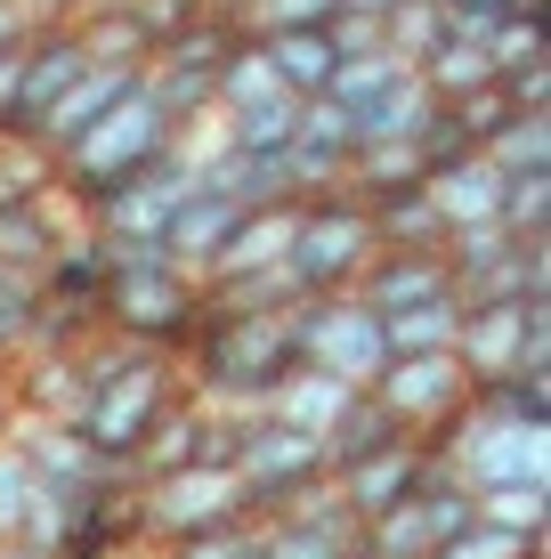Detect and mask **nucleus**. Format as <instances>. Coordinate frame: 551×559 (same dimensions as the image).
<instances>
[{
	"label": "nucleus",
	"instance_id": "473e14b6",
	"mask_svg": "<svg viewBox=\"0 0 551 559\" xmlns=\"http://www.w3.org/2000/svg\"><path fill=\"white\" fill-rule=\"evenodd\" d=\"M439 41H446V9H430V0H397V9L382 16V49L397 57V66H422Z\"/></svg>",
	"mask_w": 551,
	"mask_h": 559
},
{
	"label": "nucleus",
	"instance_id": "37998d69",
	"mask_svg": "<svg viewBox=\"0 0 551 559\" xmlns=\"http://www.w3.org/2000/svg\"><path fill=\"white\" fill-rule=\"evenodd\" d=\"M503 106L511 114H551V57H543V66H519V73H503Z\"/></svg>",
	"mask_w": 551,
	"mask_h": 559
},
{
	"label": "nucleus",
	"instance_id": "7ed1b4c3",
	"mask_svg": "<svg viewBox=\"0 0 551 559\" xmlns=\"http://www.w3.org/2000/svg\"><path fill=\"white\" fill-rule=\"evenodd\" d=\"M98 324L122 333V341H139V349L179 357L187 341H195V324H203V284L179 276L163 252H130V260H113V276H106Z\"/></svg>",
	"mask_w": 551,
	"mask_h": 559
},
{
	"label": "nucleus",
	"instance_id": "f03ea898",
	"mask_svg": "<svg viewBox=\"0 0 551 559\" xmlns=\"http://www.w3.org/2000/svg\"><path fill=\"white\" fill-rule=\"evenodd\" d=\"M170 154H179V122H170V114L146 98V82H139L98 130H89L82 146L57 154V187H65L73 211L89 219V203H106V195H122V187H139L146 170L170 163Z\"/></svg>",
	"mask_w": 551,
	"mask_h": 559
},
{
	"label": "nucleus",
	"instance_id": "79ce46f5",
	"mask_svg": "<svg viewBox=\"0 0 551 559\" xmlns=\"http://www.w3.org/2000/svg\"><path fill=\"white\" fill-rule=\"evenodd\" d=\"M454 114V130H463V139L470 146H487V139H495V130L511 122V106H503V90H479V98H463V106H446Z\"/></svg>",
	"mask_w": 551,
	"mask_h": 559
},
{
	"label": "nucleus",
	"instance_id": "b1692460",
	"mask_svg": "<svg viewBox=\"0 0 551 559\" xmlns=\"http://www.w3.org/2000/svg\"><path fill=\"white\" fill-rule=\"evenodd\" d=\"M268 49V73H276V90L284 98H325L333 90V49H325V33H276V41H260Z\"/></svg>",
	"mask_w": 551,
	"mask_h": 559
},
{
	"label": "nucleus",
	"instance_id": "412c9836",
	"mask_svg": "<svg viewBox=\"0 0 551 559\" xmlns=\"http://www.w3.org/2000/svg\"><path fill=\"white\" fill-rule=\"evenodd\" d=\"M373 243L382 252H446V219L430 211L422 187H397V195H373Z\"/></svg>",
	"mask_w": 551,
	"mask_h": 559
},
{
	"label": "nucleus",
	"instance_id": "1a4fd4ad",
	"mask_svg": "<svg viewBox=\"0 0 551 559\" xmlns=\"http://www.w3.org/2000/svg\"><path fill=\"white\" fill-rule=\"evenodd\" d=\"M366 397L414 438V447H430V438L470 406V373L454 357H397V365H382V381H373Z\"/></svg>",
	"mask_w": 551,
	"mask_h": 559
},
{
	"label": "nucleus",
	"instance_id": "bb28decb",
	"mask_svg": "<svg viewBox=\"0 0 551 559\" xmlns=\"http://www.w3.org/2000/svg\"><path fill=\"white\" fill-rule=\"evenodd\" d=\"M479 154L503 170V179H551V114H511Z\"/></svg>",
	"mask_w": 551,
	"mask_h": 559
},
{
	"label": "nucleus",
	"instance_id": "39448f33",
	"mask_svg": "<svg viewBox=\"0 0 551 559\" xmlns=\"http://www.w3.org/2000/svg\"><path fill=\"white\" fill-rule=\"evenodd\" d=\"M236 519H252L236 462H187L170 478L130 487V527H139V551H155V559L195 544V535H212V527H236Z\"/></svg>",
	"mask_w": 551,
	"mask_h": 559
},
{
	"label": "nucleus",
	"instance_id": "c85d7f7f",
	"mask_svg": "<svg viewBox=\"0 0 551 559\" xmlns=\"http://www.w3.org/2000/svg\"><path fill=\"white\" fill-rule=\"evenodd\" d=\"M260 559H357V527H316V519H260Z\"/></svg>",
	"mask_w": 551,
	"mask_h": 559
},
{
	"label": "nucleus",
	"instance_id": "f3484780",
	"mask_svg": "<svg viewBox=\"0 0 551 559\" xmlns=\"http://www.w3.org/2000/svg\"><path fill=\"white\" fill-rule=\"evenodd\" d=\"M422 195H430V211L446 219V236H454V227H487V219L503 211V170L487 163V154H463L454 170L422 179Z\"/></svg>",
	"mask_w": 551,
	"mask_h": 559
},
{
	"label": "nucleus",
	"instance_id": "20e7f679",
	"mask_svg": "<svg viewBox=\"0 0 551 559\" xmlns=\"http://www.w3.org/2000/svg\"><path fill=\"white\" fill-rule=\"evenodd\" d=\"M187 397V381H179V357H163V349H146L130 373H113L89 390V406H82V447L106 462L113 478H130V462H139V447L170 421V406Z\"/></svg>",
	"mask_w": 551,
	"mask_h": 559
},
{
	"label": "nucleus",
	"instance_id": "a18cd8bd",
	"mask_svg": "<svg viewBox=\"0 0 551 559\" xmlns=\"http://www.w3.org/2000/svg\"><path fill=\"white\" fill-rule=\"evenodd\" d=\"M16 430V381H9V365H0V438Z\"/></svg>",
	"mask_w": 551,
	"mask_h": 559
},
{
	"label": "nucleus",
	"instance_id": "c9c22d12",
	"mask_svg": "<svg viewBox=\"0 0 551 559\" xmlns=\"http://www.w3.org/2000/svg\"><path fill=\"white\" fill-rule=\"evenodd\" d=\"M495 227L511 243H551V179H503Z\"/></svg>",
	"mask_w": 551,
	"mask_h": 559
},
{
	"label": "nucleus",
	"instance_id": "c756f323",
	"mask_svg": "<svg viewBox=\"0 0 551 559\" xmlns=\"http://www.w3.org/2000/svg\"><path fill=\"white\" fill-rule=\"evenodd\" d=\"M292 130H300V98H284V90H276L268 106H252V114L227 122V146L260 154V163H284V154H292Z\"/></svg>",
	"mask_w": 551,
	"mask_h": 559
},
{
	"label": "nucleus",
	"instance_id": "58836bf2",
	"mask_svg": "<svg viewBox=\"0 0 551 559\" xmlns=\"http://www.w3.org/2000/svg\"><path fill=\"white\" fill-rule=\"evenodd\" d=\"M163 559H260V519L212 527V535H195V544H179V551H163Z\"/></svg>",
	"mask_w": 551,
	"mask_h": 559
},
{
	"label": "nucleus",
	"instance_id": "ddd939ff",
	"mask_svg": "<svg viewBox=\"0 0 551 559\" xmlns=\"http://www.w3.org/2000/svg\"><path fill=\"white\" fill-rule=\"evenodd\" d=\"M243 227V203H227L219 187H187L179 211H170V227H163V260L179 267V276H212V260L227 252V236Z\"/></svg>",
	"mask_w": 551,
	"mask_h": 559
},
{
	"label": "nucleus",
	"instance_id": "6e6552de",
	"mask_svg": "<svg viewBox=\"0 0 551 559\" xmlns=\"http://www.w3.org/2000/svg\"><path fill=\"white\" fill-rule=\"evenodd\" d=\"M236 478H243V503H252V519H292L333 471H325V447H316V438L276 430V421L260 414V421H243Z\"/></svg>",
	"mask_w": 551,
	"mask_h": 559
},
{
	"label": "nucleus",
	"instance_id": "7c9ffc66",
	"mask_svg": "<svg viewBox=\"0 0 551 559\" xmlns=\"http://www.w3.org/2000/svg\"><path fill=\"white\" fill-rule=\"evenodd\" d=\"M470 503H479V527L527 535L551 551V487H503V495H470Z\"/></svg>",
	"mask_w": 551,
	"mask_h": 559
},
{
	"label": "nucleus",
	"instance_id": "9d476101",
	"mask_svg": "<svg viewBox=\"0 0 551 559\" xmlns=\"http://www.w3.org/2000/svg\"><path fill=\"white\" fill-rule=\"evenodd\" d=\"M187 187H195V170L170 154V163H163V170H146L139 187H122V195L89 203V236H98L113 260H130V252H163V227H170V211H179Z\"/></svg>",
	"mask_w": 551,
	"mask_h": 559
},
{
	"label": "nucleus",
	"instance_id": "f8f14e48",
	"mask_svg": "<svg viewBox=\"0 0 551 559\" xmlns=\"http://www.w3.org/2000/svg\"><path fill=\"white\" fill-rule=\"evenodd\" d=\"M422 478H430V454L414 447V438H397V447L349 462V471H333V495H340V511H349V527H373V519L397 511Z\"/></svg>",
	"mask_w": 551,
	"mask_h": 559
},
{
	"label": "nucleus",
	"instance_id": "72a5a7b5",
	"mask_svg": "<svg viewBox=\"0 0 551 559\" xmlns=\"http://www.w3.org/2000/svg\"><path fill=\"white\" fill-rule=\"evenodd\" d=\"M406 73H414V66H397L390 49H373V57H349V66H333V90H325V98H333L340 114H366L382 90L406 82Z\"/></svg>",
	"mask_w": 551,
	"mask_h": 559
},
{
	"label": "nucleus",
	"instance_id": "e433bc0d",
	"mask_svg": "<svg viewBox=\"0 0 551 559\" xmlns=\"http://www.w3.org/2000/svg\"><path fill=\"white\" fill-rule=\"evenodd\" d=\"M33 308H41V276H25V267H0V365L25 357Z\"/></svg>",
	"mask_w": 551,
	"mask_h": 559
},
{
	"label": "nucleus",
	"instance_id": "423d86ee",
	"mask_svg": "<svg viewBox=\"0 0 551 559\" xmlns=\"http://www.w3.org/2000/svg\"><path fill=\"white\" fill-rule=\"evenodd\" d=\"M373 252H382V243H373V211L357 195H316V203H300V219H292L284 276H292L300 300H333L373 267Z\"/></svg>",
	"mask_w": 551,
	"mask_h": 559
},
{
	"label": "nucleus",
	"instance_id": "c03bdc74",
	"mask_svg": "<svg viewBox=\"0 0 551 559\" xmlns=\"http://www.w3.org/2000/svg\"><path fill=\"white\" fill-rule=\"evenodd\" d=\"M25 41H33L25 9H16V0H0V49H25Z\"/></svg>",
	"mask_w": 551,
	"mask_h": 559
},
{
	"label": "nucleus",
	"instance_id": "dca6fc26",
	"mask_svg": "<svg viewBox=\"0 0 551 559\" xmlns=\"http://www.w3.org/2000/svg\"><path fill=\"white\" fill-rule=\"evenodd\" d=\"M106 276H113V252L89 236V219H82L73 236H57V252L41 260V300H57V308H89V317H98Z\"/></svg>",
	"mask_w": 551,
	"mask_h": 559
},
{
	"label": "nucleus",
	"instance_id": "aec40b11",
	"mask_svg": "<svg viewBox=\"0 0 551 559\" xmlns=\"http://www.w3.org/2000/svg\"><path fill=\"white\" fill-rule=\"evenodd\" d=\"M430 114H439V106H430V90L406 73V82H397V90H382V98H373L366 114H349L357 154H366V146H414V139L430 130Z\"/></svg>",
	"mask_w": 551,
	"mask_h": 559
},
{
	"label": "nucleus",
	"instance_id": "a211bd4d",
	"mask_svg": "<svg viewBox=\"0 0 551 559\" xmlns=\"http://www.w3.org/2000/svg\"><path fill=\"white\" fill-rule=\"evenodd\" d=\"M292 219H300V203L243 211V227L227 236V252L212 260V276H203V284H236V276H268V267H284V243H292Z\"/></svg>",
	"mask_w": 551,
	"mask_h": 559
},
{
	"label": "nucleus",
	"instance_id": "0eeeda50",
	"mask_svg": "<svg viewBox=\"0 0 551 559\" xmlns=\"http://www.w3.org/2000/svg\"><path fill=\"white\" fill-rule=\"evenodd\" d=\"M292 349H300V365H309V373H333L340 390H357V397H366L373 381H382V365H390L382 317H373L357 293L300 300V308H292Z\"/></svg>",
	"mask_w": 551,
	"mask_h": 559
},
{
	"label": "nucleus",
	"instance_id": "9b49d317",
	"mask_svg": "<svg viewBox=\"0 0 551 559\" xmlns=\"http://www.w3.org/2000/svg\"><path fill=\"white\" fill-rule=\"evenodd\" d=\"M89 73V49L73 41V25H41L25 41V73H16V106H9V139H41L49 106Z\"/></svg>",
	"mask_w": 551,
	"mask_h": 559
},
{
	"label": "nucleus",
	"instance_id": "09e8293b",
	"mask_svg": "<svg viewBox=\"0 0 551 559\" xmlns=\"http://www.w3.org/2000/svg\"><path fill=\"white\" fill-rule=\"evenodd\" d=\"M139 559H155V551H139Z\"/></svg>",
	"mask_w": 551,
	"mask_h": 559
},
{
	"label": "nucleus",
	"instance_id": "de8ad7c7",
	"mask_svg": "<svg viewBox=\"0 0 551 559\" xmlns=\"http://www.w3.org/2000/svg\"><path fill=\"white\" fill-rule=\"evenodd\" d=\"M430 9H446V0H430Z\"/></svg>",
	"mask_w": 551,
	"mask_h": 559
},
{
	"label": "nucleus",
	"instance_id": "f257e3e1",
	"mask_svg": "<svg viewBox=\"0 0 551 559\" xmlns=\"http://www.w3.org/2000/svg\"><path fill=\"white\" fill-rule=\"evenodd\" d=\"M300 373L292 349V317H203L195 341L179 349V381L195 406L219 414H268V397Z\"/></svg>",
	"mask_w": 551,
	"mask_h": 559
},
{
	"label": "nucleus",
	"instance_id": "4be33fe9",
	"mask_svg": "<svg viewBox=\"0 0 551 559\" xmlns=\"http://www.w3.org/2000/svg\"><path fill=\"white\" fill-rule=\"evenodd\" d=\"M414 82L430 90V106H463V98H479V90H495V66H487V49H470V41H446L414 66Z\"/></svg>",
	"mask_w": 551,
	"mask_h": 559
},
{
	"label": "nucleus",
	"instance_id": "49530a36",
	"mask_svg": "<svg viewBox=\"0 0 551 559\" xmlns=\"http://www.w3.org/2000/svg\"><path fill=\"white\" fill-rule=\"evenodd\" d=\"M333 9H340V16H390L397 0H333Z\"/></svg>",
	"mask_w": 551,
	"mask_h": 559
},
{
	"label": "nucleus",
	"instance_id": "2f4dec72",
	"mask_svg": "<svg viewBox=\"0 0 551 559\" xmlns=\"http://www.w3.org/2000/svg\"><path fill=\"white\" fill-rule=\"evenodd\" d=\"M49 187H57L49 146H41V139H9V130H0V211H16V203H41Z\"/></svg>",
	"mask_w": 551,
	"mask_h": 559
},
{
	"label": "nucleus",
	"instance_id": "6ab92c4d",
	"mask_svg": "<svg viewBox=\"0 0 551 559\" xmlns=\"http://www.w3.org/2000/svg\"><path fill=\"white\" fill-rule=\"evenodd\" d=\"M349 406H357V390H340L333 373H309V365H300V373L268 397V421L276 430H300V438H325Z\"/></svg>",
	"mask_w": 551,
	"mask_h": 559
},
{
	"label": "nucleus",
	"instance_id": "cd10ccee",
	"mask_svg": "<svg viewBox=\"0 0 551 559\" xmlns=\"http://www.w3.org/2000/svg\"><path fill=\"white\" fill-rule=\"evenodd\" d=\"M397 438H406V430H397V421H390L382 406H373V397H357V406H349V414H340V421H333V430H325V438H316V447H325V471H349V462H366V454H382V447H397Z\"/></svg>",
	"mask_w": 551,
	"mask_h": 559
},
{
	"label": "nucleus",
	"instance_id": "f704fd0d",
	"mask_svg": "<svg viewBox=\"0 0 551 559\" xmlns=\"http://www.w3.org/2000/svg\"><path fill=\"white\" fill-rule=\"evenodd\" d=\"M487 66H495V82L519 73V66H543V0H519V9L487 33Z\"/></svg>",
	"mask_w": 551,
	"mask_h": 559
},
{
	"label": "nucleus",
	"instance_id": "a878e982",
	"mask_svg": "<svg viewBox=\"0 0 551 559\" xmlns=\"http://www.w3.org/2000/svg\"><path fill=\"white\" fill-rule=\"evenodd\" d=\"M276 98V73H268V49L260 41H236L219 57V82H212V114L219 122H236V114H252V106H268Z\"/></svg>",
	"mask_w": 551,
	"mask_h": 559
},
{
	"label": "nucleus",
	"instance_id": "ea45409f",
	"mask_svg": "<svg viewBox=\"0 0 551 559\" xmlns=\"http://www.w3.org/2000/svg\"><path fill=\"white\" fill-rule=\"evenodd\" d=\"M439 559H551V551L527 544V535H503V527H470L463 544H446Z\"/></svg>",
	"mask_w": 551,
	"mask_h": 559
},
{
	"label": "nucleus",
	"instance_id": "393cba45",
	"mask_svg": "<svg viewBox=\"0 0 551 559\" xmlns=\"http://www.w3.org/2000/svg\"><path fill=\"white\" fill-rule=\"evenodd\" d=\"M187 462H203V406H195V397H179V406H170V421L139 447V462H130V487L170 478V471H187Z\"/></svg>",
	"mask_w": 551,
	"mask_h": 559
},
{
	"label": "nucleus",
	"instance_id": "4468645a",
	"mask_svg": "<svg viewBox=\"0 0 551 559\" xmlns=\"http://www.w3.org/2000/svg\"><path fill=\"white\" fill-rule=\"evenodd\" d=\"M357 300L373 308V317H406V308H430L454 293L446 276V252H373V267L349 284Z\"/></svg>",
	"mask_w": 551,
	"mask_h": 559
},
{
	"label": "nucleus",
	"instance_id": "4c0bfd02",
	"mask_svg": "<svg viewBox=\"0 0 551 559\" xmlns=\"http://www.w3.org/2000/svg\"><path fill=\"white\" fill-rule=\"evenodd\" d=\"M25 511H33V462L0 438V544L25 535Z\"/></svg>",
	"mask_w": 551,
	"mask_h": 559
},
{
	"label": "nucleus",
	"instance_id": "5701e85b",
	"mask_svg": "<svg viewBox=\"0 0 551 559\" xmlns=\"http://www.w3.org/2000/svg\"><path fill=\"white\" fill-rule=\"evenodd\" d=\"M454 333H463V300H430V308H406V317H382V349L397 357H454Z\"/></svg>",
	"mask_w": 551,
	"mask_h": 559
},
{
	"label": "nucleus",
	"instance_id": "a19ab883",
	"mask_svg": "<svg viewBox=\"0 0 551 559\" xmlns=\"http://www.w3.org/2000/svg\"><path fill=\"white\" fill-rule=\"evenodd\" d=\"M325 49H333V66H349V57H373V49H382V16H340V9H333Z\"/></svg>",
	"mask_w": 551,
	"mask_h": 559
},
{
	"label": "nucleus",
	"instance_id": "2eb2a0df",
	"mask_svg": "<svg viewBox=\"0 0 551 559\" xmlns=\"http://www.w3.org/2000/svg\"><path fill=\"white\" fill-rule=\"evenodd\" d=\"M130 90H139V66H89L82 82H73L65 98L49 106V122H41V146H49V163H57V154H65V146H82L89 130H98L106 114H113V106L130 98Z\"/></svg>",
	"mask_w": 551,
	"mask_h": 559
}]
</instances>
